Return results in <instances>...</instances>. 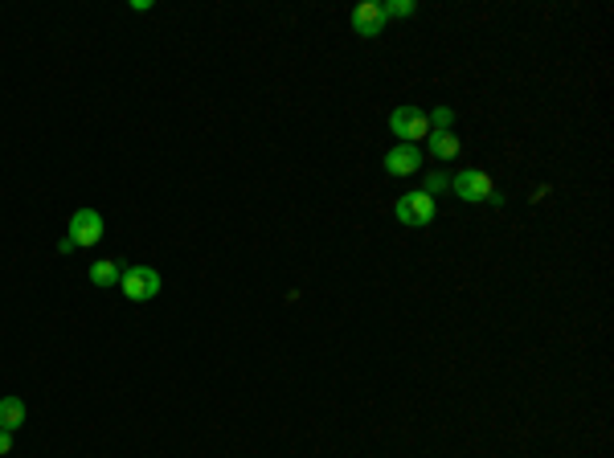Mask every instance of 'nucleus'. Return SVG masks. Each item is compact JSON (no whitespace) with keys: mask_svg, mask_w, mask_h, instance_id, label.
Wrapping results in <instances>:
<instances>
[{"mask_svg":"<svg viewBox=\"0 0 614 458\" xmlns=\"http://www.w3.org/2000/svg\"><path fill=\"white\" fill-rule=\"evenodd\" d=\"M103 217H98V209H78L70 217V229H66V238L58 242V250L62 254H70V250H87V246H98V238H103Z\"/></svg>","mask_w":614,"mask_h":458,"instance_id":"obj_1","label":"nucleus"},{"mask_svg":"<svg viewBox=\"0 0 614 458\" xmlns=\"http://www.w3.org/2000/svg\"><path fill=\"white\" fill-rule=\"evenodd\" d=\"M451 188L459 201H472V205H483V201H499L496 185H491L488 172H480V168H463V172H454L451 177Z\"/></svg>","mask_w":614,"mask_h":458,"instance_id":"obj_2","label":"nucleus"},{"mask_svg":"<svg viewBox=\"0 0 614 458\" xmlns=\"http://www.w3.org/2000/svg\"><path fill=\"white\" fill-rule=\"evenodd\" d=\"M119 287H124V295L132 303H148L160 295V270L156 266H127L119 274Z\"/></svg>","mask_w":614,"mask_h":458,"instance_id":"obj_3","label":"nucleus"},{"mask_svg":"<svg viewBox=\"0 0 614 458\" xmlns=\"http://www.w3.org/2000/svg\"><path fill=\"white\" fill-rule=\"evenodd\" d=\"M389 132L398 135L401 143H418L430 135V114L422 111V106H398V111L389 114Z\"/></svg>","mask_w":614,"mask_h":458,"instance_id":"obj_4","label":"nucleus"},{"mask_svg":"<svg viewBox=\"0 0 614 458\" xmlns=\"http://www.w3.org/2000/svg\"><path fill=\"white\" fill-rule=\"evenodd\" d=\"M393 217L401 221V225H430V221L438 217V205L430 193H406L398 205H393Z\"/></svg>","mask_w":614,"mask_h":458,"instance_id":"obj_5","label":"nucleus"},{"mask_svg":"<svg viewBox=\"0 0 614 458\" xmlns=\"http://www.w3.org/2000/svg\"><path fill=\"white\" fill-rule=\"evenodd\" d=\"M422 164H426V156H422L418 143H398V148L385 151V172L389 177H414Z\"/></svg>","mask_w":614,"mask_h":458,"instance_id":"obj_6","label":"nucleus"},{"mask_svg":"<svg viewBox=\"0 0 614 458\" xmlns=\"http://www.w3.org/2000/svg\"><path fill=\"white\" fill-rule=\"evenodd\" d=\"M353 29L361 37H365V41H373V37H381L385 33V25H389V21H385V9L381 5H373V0H361V5H356L353 9Z\"/></svg>","mask_w":614,"mask_h":458,"instance_id":"obj_7","label":"nucleus"},{"mask_svg":"<svg viewBox=\"0 0 614 458\" xmlns=\"http://www.w3.org/2000/svg\"><path fill=\"white\" fill-rule=\"evenodd\" d=\"M25 397H17V393H9V397H0V430H9V434H17L21 426H25Z\"/></svg>","mask_w":614,"mask_h":458,"instance_id":"obj_8","label":"nucleus"},{"mask_svg":"<svg viewBox=\"0 0 614 458\" xmlns=\"http://www.w3.org/2000/svg\"><path fill=\"white\" fill-rule=\"evenodd\" d=\"M459 151H463V143L454 132H430V156L435 160H454Z\"/></svg>","mask_w":614,"mask_h":458,"instance_id":"obj_9","label":"nucleus"},{"mask_svg":"<svg viewBox=\"0 0 614 458\" xmlns=\"http://www.w3.org/2000/svg\"><path fill=\"white\" fill-rule=\"evenodd\" d=\"M119 274H124V266H119L115 258H103V262L90 266V282H95V287H115Z\"/></svg>","mask_w":614,"mask_h":458,"instance_id":"obj_10","label":"nucleus"},{"mask_svg":"<svg viewBox=\"0 0 614 458\" xmlns=\"http://www.w3.org/2000/svg\"><path fill=\"white\" fill-rule=\"evenodd\" d=\"M381 9H385V21H401V17H414L418 5H414V0H389V5H381Z\"/></svg>","mask_w":614,"mask_h":458,"instance_id":"obj_11","label":"nucleus"},{"mask_svg":"<svg viewBox=\"0 0 614 458\" xmlns=\"http://www.w3.org/2000/svg\"><path fill=\"white\" fill-rule=\"evenodd\" d=\"M454 124V111L451 106H438V111H430V132H451Z\"/></svg>","mask_w":614,"mask_h":458,"instance_id":"obj_12","label":"nucleus"},{"mask_svg":"<svg viewBox=\"0 0 614 458\" xmlns=\"http://www.w3.org/2000/svg\"><path fill=\"white\" fill-rule=\"evenodd\" d=\"M446 185H451V177H443V172H435V177H426V188H422V193H430V197H435L438 188H446Z\"/></svg>","mask_w":614,"mask_h":458,"instance_id":"obj_13","label":"nucleus"},{"mask_svg":"<svg viewBox=\"0 0 614 458\" xmlns=\"http://www.w3.org/2000/svg\"><path fill=\"white\" fill-rule=\"evenodd\" d=\"M9 450H13V434L0 430V454H9Z\"/></svg>","mask_w":614,"mask_h":458,"instance_id":"obj_14","label":"nucleus"}]
</instances>
